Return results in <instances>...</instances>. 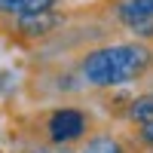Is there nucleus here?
<instances>
[{
	"mask_svg": "<svg viewBox=\"0 0 153 153\" xmlns=\"http://www.w3.org/2000/svg\"><path fill=\"white\" fill-rule=\"evenodd\" d=\"M65 25H68V12L52 6V9H40V12H25V16L0 19V34H6L12 40L31 46V43L52 40Z\"/></svg>",
	"mask_w": 153,
	"mask_h": 153,
	"instance_id": "obj_3",
	"label": "nucleus"
},
{
	"mask_svg": "<svg viewBox=\"0 0 153 153\" xmlns=\"http://www.w3.org/2000/svg\"><path fill=\"white\" fill-rule=\"evenodd\" d=\"M80 153H141L138 144L132 138H123V135H113V132H92L80 144Z\"/></svg>",
	"mask_w": 153,
	"mask_h": 153,
	"instance_id": "obj_5",
	"label": "nucleus"
},
{
	"mask_svg": "<svg viewBox=\"0 0 153 153\" xmlns=\"http://www.w3.org/2000/svg\"><path fill=\"white\" fill-rule=\"evenodd\" d=\"M120 120L129 123V126L150 123V120H153V89H150V92H138V95H132V98L123 104Z\"/></svg>",
	"mask_w": 153,
	"mask_h": 153,
	"instance_id": "obj_6",
	"label": "nucleus"
},
{
	"mask_svg": "<svg viewBox=\"0 0 153 153\" xmlns=\"http://www.w3.org/2000/svg\"><path fill=\"white\" fill-rule=\"evenodd\" d=\"M28 129H31L37 144L65 150V147H74V144H83L98 129V120L83 104H52V107H43V110L31 113Z\"/></svg>",
	"mask_w": 153,
	"mask_h": 153,
	"instance_id": "obj_2",
	"label": "nucleus"
},
{
	"mask_svg": "<svg viewBox=\"0 0 153 153\" xmlns=\"http://www.w3.org/2000/svg\"><path fill=\"white\" fill-rule=\"evenodd\" d=\"M153 74V43L147 40H120V43H98L76 55L74 76L76 83L95 92L129 89Z\"/></svg>",
	"mask_w": 153,
	"mask_h": 153,
	"instance_id": "obj_1",
	"label": "nucleus"
},
{
	"mask_svg": "<svg viewBox=\"0 0 153 153\" xmlns=\"http://www.w3.org/2000/svg\"><path fill=\"white\" fill-rule=\"evenodd\" d=\"M58 6V0H0V19L25 16V12H40Z\"/></svg>",
	"mask_w": 153,
	"mask_h": 153,
	"instance_id": "obj_7",
	"label": "nucleus"
},
{
	"mask_svg": "<svg viewBox=\"0 0 153 153\" xmlns=\"http://www.w3.org/2000/svg\"><path fill=\"white\" fill-rule=\"evenodd\" d=\"M107 6L120 28L153 43V0H107Z\"/></svg>",
	"mask_w": 153,
	"mask_h": 153,
	"instance_id": "obj_4",
	"label": "nucleus"
},
{
	"mask_svg": "<svg viewBox=\"0 0 153 153\" xmlns=\"http://www.w3.org/2000/svg\"><path fill=\"white\" fill-rule=\"evenodd\" d=\"M132 141L138 144L141 153H153V120L150 123H141V126H132Z\"/></svg>",
	"mask_w": 153,
	"mask_h": 153,
	"instance_id": "obj_8",
	"label": "nucleus"
}]
</instances>
